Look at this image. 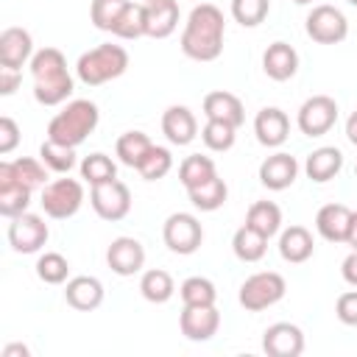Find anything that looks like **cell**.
Masks as SVG:
<instances>
[{
  "label": "cell",
  "mask_w": 357,
  "mask_h": 357,
  "mask_svg": "<svg viewBox=\"0 0 357 357\" xmlns=\"http://www.w3.org/2000/svg\"><path fill=\"white\" fill-rule=\"evenodd\" d=\"M226 20L215 3H198L184 22L181 31V50L192 61H215L223 53Z\"/></svg>",
  "instance_id": "cell-1"
},
{
  "label": "cell",
  "mask_w": 357,
  "mask_h": 357,
  "mask_svg": "<svg viewBox=\"0 0 357 357\" xmlns=\"http://www.w3.org/2000/svg\"><path fill=\"white\" fill-rule=\"evenodd\" d=\"M33 78V98L42 106H61L73 95V75L67 70V59L59 47H42L28 61Z\"/></svg>",
  "instance_id": "cell-2"
},
{
  "label": "cell",
  "mask_w": 357,
  "mask_h": 357,
  "mask_svg": "<svg viewBox=\"0 0 357 357\" xmlns=\"http://www.w3.org/2000/svg\"><path fill=\"white\" fill-rule=\"evenodd\" d=\"M98 120H100L98 106L86 98H75L61 112L53 114V120L47 123V139L78 148L98 128Z\"/></svg>",
  "instance_id": "cell-3"
},
{
  "label": "cell",
  "mask_w": 357,
  "mask_h": 357,
  "mask_svg": "<svg viewBox=\"0 0 357 357\" xmlns=\"http://www.w3.org/2000/svg\"><path fill=\"white\" fill-rule=\"evenodd\" d=\"M126 70H128V50L123 45H112V42H103V45L81 53L75 61V75L86 86L109 84V81L120 78Z\"/></svg>",
  "instance_id": "cell-4"
},
{
  "label": "cell",
  "mask_w": 357,
  "mask_h": 357,
  "mask_svg": "<svg viewBox=\"0 0 357 357\" xmlns=\"http://www.w3.org/2000/svg\"><path fill=\"white\" fill-rule=\"evenodd\" d=\"M284 293H287V282H284L282 273H276V271H259V273H251L240 284L237 301L248 312H262V310L273 307L276 301H282Z\"/></svg>",
  "instance_id": "cell-5"
},
{
  "label": "cell",
  "mask_w": 357,
  "mask_h": 357,
  "mask_svg": "<svg viewBox=\"0 0 357 357\" xmlns=\"http://www.w3.org/2000/svg\"><path fill=\"white\" fill-rule=\"evenodd\" d=\"M42 209L53 220L73 218L84 204V184L78 178H56L42 187Z\"/></svg>",
  "instance_id": "cell-6"
},
{
  "label": "cell",
  "mask_w": 357,
  "mask_h": 357,
  "mask_svg": "<svg viewBox=\"0 0 357 357\" xmlns=\"http://www.w3.org/2000/svg\"><path fill=\"white\" fill-rule=\"evenodd\" d=\"M162 240L173 254H195L204 243V226L195 215L190 212H173L167 215V220L162 223Z\"/></svg>",
  "instance_id": "cell-7"
},
{
  "label": "cell",
  "mask_w": 357,
  "mask_h": 357,
  "mask_svg": "<svg viewBox=\"0 0 357 357\" xmlns=\"http://www.w3.org/2000/svg\"><path fill=\"white\" fill-rule=\"evenodd\" d=\"M304 28H307V36L318 45H337L349 36V20L340 8L329 6V3H321V6H312V11L307 14L304 20Z\"/></svg>",
  "instance_id": "cell-8"
},
{
  "label": "cell",
  "mask_w": 357,
  "mask_h": 357,
  "mask_svg": "<svg viewBox=\"0 0 357 357\" xmlns=\"http://www.w3.org/2000/svg\"><path fill=\"white\" fill-rule=\"evenodd\" d=\"M337 123V103L329 95H312L298 106L296 126L304 137H324Z\"/></svg>",
  "instance_id": "cell-9"
},
{
  "label": "cell",
  "mask_w": 357,
  "mask_h": 357,
  "mask_svg": "<svg viewBox=\"0 0 357 357\" xmlns=\"http://www.w3.org/2000/svg\"><path fill=\"white\" fill-rule=\"evenodd\" d=\"M89 204H92L98 218L114 223V220H123L131 212V190H128L126 181L112 178V181L95 184L89 190Z\"/></svg>",
  "instance_id": "cell-10"
},
{
  "label": "cell",
  "mask_w": 357,
  "mask_h": 357,
  "mask_svg": "<svg viewBox=\"0 0 357 357\" xmlns=\"http://www.w3.org/2000/svg\"><path fill=\"white\" fill-rule=\"evenodd\" d=\"M47 237H50V229H47L42 215L22 212L17 218H8V245L17 254H36V251H42Z\"/></svg>",
  "instance_id": "cell-11"
},
{
  "label": "cell",
  "mask_w": 357,
  "mask_h": 357,
  "mask_svg": "<svg viewBox=\"0 0 357 357\" xmlns=\"http://www.w3.org/2000/svg\"><path fill=\"white\" fill-rule=\"evenodd\" d=\"M178 329L192 343H206L220 329V312L215 304H184L178 315Z\"/></svg>",
  "instance_id": "cell-12"
},
{
  "label": "cell",
  "mask_w": 357,
  "mask_h": 357,
  "mask_svg": "<svg viewBox=\"0 0 357 357\" xmlns=\"http://www.w3.org/2000/svg\"><path fill=\"white\" fill-rule=\"evenodd\" d=\"M262 351L268 357H298L304 351V332L290 321H276L262 332Z\"/></svg>",
  "instance_id": "cell-13"
},
{
  "label": "cell",
  "mask_w": 357,
  "mask_h": 357,
  "mask_svg": "<svg viewBox=\"0 0 357 357\" xmlns=\"http://www.w3.org/2000/svg\"><path fill=\"white\" fill-rule=\"evenodd\" d=\"M106 265L117 276H134L145 265V248L137 237H114L106 248Z\"/></svg>",
  "instance_id": "cell-14"
},
{
  "label": "cell",
  "mask_w": 357,
  "mask_h": 357,
  "mask_svg": "<svg viewBox=\"0 0 357 357\" xmlns=\"http://www.w3.org/2000/svg\"><path fill=\"white\" fill-rule=\"evenodd\" d=\"M296 178H298V159L293 153L276 151V153L265 156L259 165V181H262V187H268L273 192L293 187Z\"/></svg>",
  "instance_id": "cell-15"
},
{
  "label": "cell",
  "mask_w": 357,
  "mask_h": 357,
  "mask_svg": "<svg viewBox=\"0 0 357 357\" xmlns=\"http://www.w3.org/2000/svg\"><path fill=\"white\" fill-rule=\"evenodd\" d=\"M254 134H257V142L259 145L279 148L290 137V120H287V114L279 106H265L254 117Z\"/></svg>",
  "instance_id": "cell-16"
},
{
  "label": "cell",
  "mask_w": 357,
  "mask_h": 357,
  "mask_svg": "<svg viewBox=\"0 0 357 357\" xmlns=\"http://www.w3.org/2000/svg\"><path fill=\"white\" fill-rule=\"evenodd\" d=\"M162 134L167 137L170 145H178V148L190 145L198 137V120L187 106L173 103L162 112Z\"/></svg>",
  "instance_id": "cell-17"
},
{
  "label": "cell",
  "mask_w": 357,
  "mask_h": 357,
  "mask_svg": "<svg viewBox=\"0 0 357 357\" xmlns=\"http://www.w3.org/2000/svg\"><path fill=\"white\" fill-rule=\"evenodd\" d=\"M103 284L98 276H73L64 284V301L78 312H92L103 304Z\"/></svg>",
  "instance_id": "cell-18"
},
{
  "label": "cell",
  "mask_w": 357,
  "mask_h": 357,
  "mask_svg": "<svg viewBox=\"0 0 357 357\" xmlns=\"http://www.w3.org/2000/svg\"><path fill=\"white\" fill-rule=\"evenodd\" d=\"M33 59V39L25 28L11 25L0 33V67L20 70L25 61Z\"/></svg>",
  "instance_id": "cell-19"
},
{
  "label": "cell",
  "mask_w": 357,
  "mask_h": 357,
  "mask_svg": "<svg viewBox=\"0 0 357 357\" xmlns=\"http://www.w3.org/2000/svg\"><path fill=\"white\" fill-rule=\"evenodd\" d=\"M262 70L271 81H290L298 73V53L287 42H271L262 53Z\"/></svg>",
  "instance_id": "cell-20"
},
{
  "label": "cell",
  "mask_w": 357,
  "mask_h": 357,
  "mask_svg": "<svg viewBox=\"0 0 357 357\" xmlns=\"http://www.w3.org/2000/svg\"><path fill=\"white\" fill-rule=\"evenodd\" d=\"M204 117L206 120H223V123H231L234 128H240L245 123V109H243V100L226 89H215V92H206L204 95Z\"/></svg>",
  "instance_id": "cell-21"
},
{
  "label": "cell",
  "mask_w": 357,
  "mask_h": 357,
  "mask_svg": "<svg viewBox=\"0 0 357 357\" xmlns=\"http://www.w3.org/2000/svg\"><path fill=\"white\" fill-rule=\"evenodd\" d=\"M176 28H178L176 0H145V36L167 39Z\"/></svg>",
  "instance_id": "cell-22"
},
{
  "label": "cell",
  "mask_w": 357,
  "mask_h": 357,
  "mask_svg": "<svg viewBox=\"0 0 357 357\" xmlns=\"http://www.w3.org/2000/svg\"><path fill=\"white\" fill-rule=\"evenodd\" d=\"M340 167H343V153H340V148H335V145H321V148H315L312 153H307V162H304V173H307V178L315 181V184L332 181V178L340 173Z\"/></svg>",
  "instance_id": "cell-23"
},
{
  "label": "cell",
  "mask_w": 357,
  "mask_h": 357,
  "mask_svg": "<svg viewBox=\"0 0 357 357\" xmlns=\"http://www.w3.org/2000/svg\"><path fill=\"white\" fill-rule=\"evenodd\" d=\"M315 240L307 226H287L279 231V257L290 265H301L312 257Z\"/></svg>",
  "instance_id": "cell-24"
},
{
  "label": "cell",
  "mask_w": 357,
  "mask_h": 357,
  "mask_svg": "<svg viewBox=\"0 0 357 357\" xmlns=\"http://www.w3.org/2000/svg\"><path fill=\"white\" fill-rule=\"evenodd\" d=\"M349 223H351V209L346 204H326L315 215V229L329 243H346Z\"/></svg>",
  "instance_id": "cell-25"
},
{
  "label": "cell",
  "mask_w": 357,
  "mask_h": 357,
  "mask_svg": "<svg viewBox=\"0 0 357 357\" xmlns=\"http://www.w3.org/2000/svg\"><path fill=\"white\" fill-rule=\"evenodd\" d=\"M151 148H153V142H151V137H148L145 131H126V134H120L117 142H114L117 159H120L126 167H134V170L142 165V159L148 156Z\"/></svg>",
  "instance_id": "cell-26"
},
{
  "label": "cell",
  "mask_w": 357,
  "mask_h": 357,
  "mask_svg": "<svg viewBox=\"0 0 357 357\" xmlns=\"http://www.w3.org/2000/svg\"><path fill=\"white\" fill-rule=\"evenodd\" d=\"M187 198H190V204H192L195 209H201V212H215V209H220V206L226 204L229 187H226V181H223L220 176H212L209 181H204V184H198V187H190V190H187Z\"/></svg>",
  "instance_id": "cell-27"
},
{
  "label": "cell",
  "mask_w": 357,
  "mask_h": 357,
  "mask_svg": "<svg viewBox=\"0 0 357 357\" xmlns=\"http://www.w3.org/2000/svg\"><path fill=\"white\" fill-rule=\"evenodd\" d=\"M231 251L240 262H259L268 251V237L251 229L248 223H243L231 237Z\"/></svg>",
  "instance_id": "cell-28"
},
{
  "label": "cell",
  "mask_w": 357,
  "mask_h": 357,
  "mask_svg": "<svg viewBox=\"0 0 357 357\" xmlns=\"http://www.w3.org/2000/svg\"><path fill=\"white\" fill-rule=\"evenodd\" d=\"M139 293L151 304H165V301L173 298L176 282H173V276L167 271L151 268V271H142V276H139Z\"/></svg>",
  "instance_id": "cell-29"
},
{
  "label": "cell",
  "mask_w": 357,
  "mask_h": 357,
  "mask_svg": "<svg viewBox=\"0 0 357 357\" xmlns=\"http://www.w3.org/2000/svg\"><path fill=\"white\" fill-rule=\"evenodd\" d=\"M245 223L271 240L273 234L282 231V209L273 201H254L245 212Z\"/></svg>",
  "instance_id": "cell-30"
},
{
  "label": "cell",
  "mask_w": 357,
  "mask_h": 357,
  "mask_svg": "<svg viewBox=\"0 0 357 357\" xmlns=\"http://www.w3.org/2000/svg\"><path fill=\"white\" fill-rule=\"evenodd\" d=\"M78 170H81V178H84L89 187L117 178V165H114V159H112V156H106V153H100V151H95V153L84 156V159H81V165H78Z\"/></svg>",
  "instance_id": "cell-31"
},
{
  "label": "cell",
  "mask_w": 357,
  "mask_h": 357,
  "mask_svg": "<svg viewBox=\"0 0 357 357\" xmlns=\"http://www.w3.org/2000/svg\"><path fill=\"white\" fill-rule=\"evenodd\" d=\"M212 176H218V170H215V162H212L209 156L190 153V156H184V162L178 165V181L184 184V190L198 187V184L209 181Z\"/></svg>",
  "instance_id": "cell-32"
},
{
  "label": "cell",
  "mask_w": 357,
  "mask_h": 357,
  "mask_svg": "<svg viewBox=\"0 0 357 357\" xmlns=\"http://www.w3.org/2000/svg\"><path fill=\"white\" fill-rule=\"evenodd\" d=\"M8 167H11L14 181H20V184H25V187H31V190L47 184V165H45L42 159H36V156H20V159H11Z\"/></svg>",
  "instance_id": "cell-33"
},
{
  "label": "cell",
  "mask_w": 357,
  "mask_h": 357,
  "mask_svg": "<svg viewBox=\"0 0 357 357\" xmlns=\"http://www.w3.org/2000/svg\"><path fill=\"white\" fill-rule=\"evenodd\" d=\"M109 33H114L117 39H139V36H145V3L131 0Z\"/></svg>",
  "instance_id": "cell-34"
},
{
  "label": "cell",
  "mask_w": 357,
  "mask_h": 357,
  "mask_svg": "<svg viewBox=\"0 0 357 357\" xmlns=\"http://www.w3.org/2000/svg\"><path fill=\"white\" fill-rule=\"evenodd\" d=\"M39 159L47 165L50 173H70L75 167V148L70 145H61V142H53V139H45L39 145Z\"/></svg>",
  "instance_id": "cell-35"
},
{
  "label": "cell",
  "mask_w": 357,
  "mask_h": 357,
  "mask_svg": "<svg viewBox=\"0 0 357 357\" xmlns=\"http://www.w3.org/2000/svg\"><path fill=\"white\" fill-rule=\"evenodd\" d=\"M36 276L45 282V284H64L67 276H70V262L64 254L59 251H45L39 254L36 259Z\"/></svg>",
  "instance_id": "cell-36"
},
{
  "label": "cell",
  "mask_w": 357,
  "mask_h": 357,
  "mask_svg": "<svg viewBox=\"0 0 357 357\" xmlns=\"http://www.w3.org/2000/svg\"><path fill=\"white\" fill-rule=\"evenodd\" d=\"M201 139H204V145H206L209 151L223 153V151H229V148L234 145L237 128H234L231 123H223V120H206L204 128H201Z\"/></svg>",
  "instance_id": "cell-37"
},
{
  "label": "cell",
  "mask_w": 357,
  "mask_h": 357,
  "mask_svg": "<svg viewBox=\"0 0 357 357\" xmlns=\"http://www.w3.org/2000/svg\"><path fill=\"white\" fill-rule=\"evenodd\" d=\"M137 170H139V176H142L145 181H159V178H165V176L173 170V153H170V148L153 145Z\"/></svg>",
  "instance_id": "cell-38"
},
{
  "label": "cell",
  "mask_w": 357,
  "mask_h": 357,
  "mask_svg": "<svg viewBox=\"0 0 357 357\" xmlns=\"http://www.w3.org/2000/svg\"><path fill=\"white\" fill-rule=\"evenodd\" d=\"M178 296L184 304H215L218 301L215 282L206 276H187L178 287Z\"/></svg>",
  "instance_id": "cell-39"
},
{
  "label": "cell",
  "mask_w": 357,
  "mask_h": 357,
  "mask_svg": "<svg viewBox=\"0 0 357 357\" xmlns=\"http://www.w3.org/2000/svg\"><path fill=\"white\" fill-rule=\"evenodd\" d=\"M128 3H131V0H92V6H89V20H92V25H95L98 31H112Z\"/></svg>",
  "instance_id": "cell-40"
},
{
  "label": "cell",
  "mask_w": 357,
  "mask_h": 357,
  "mask_svg": "<svg viewBox=\"0 0 357 357\" xmlns=\"http://www.w3.org/2000/svg\"><path fill=\"white\" fill-rule=\"evenodd\" d=\"M271 0H231V17L243 28H257L259 22H265Z\"/></svg>",
  "instance_id": "cell-41"
},
{
  "label": "cell",
  "mask_w": 357,
  "mask_h": 357,
  "mask_svg": "<svg viewBox=\"0 0 357 357\" xmlns=\"http://www.w3.org/2000/svg\"><path fill=\"white\" fill-rule=\"evenodd\" d=\"M31 187L25 184H11V187H3L0 190V215L3 218H17L22 212H28L31 206Z\"/></svg>",
  "instance_id": "cell-42"
},
{
  "label": "cell",
  "mask_w": 357,
  "mask_h": 357,
  "mask_svg": "<svg viewBox=\"0 0 357 357\" xmlns=\"http://www.w3.org/2000/svg\"><path fill=\"white\" fill-rule=\"evenodd\" d=\"M335 315L346 326H357V290H346L335 301Z\"/></svg>",
  "instance_id": "cell-43"
},
{
  "label": "cell",
  "mask_w": 357,
  "mask_h": 357,
  "mask_svg": "<svg viewBox=\"0 0 357 357\" xmlns=\"http://www.w3.org/2000/svg\"><path fill=\"white\" fill-rule=\"evenodd\" d=\"M17 142H20V126L6 114V117H0V153L6 156V153H11L14 148H17Z\"/></svg>",
  "instance_id": "cell-44"
},
{
  "label": "cell",
  "mask_w": 357,
  "mask_h": 357,
  "mask_svg": "<svg viewBox=\"0 0 357 357\" xmlns=\"http://www.w3.org/2000/svg\"><path fill=\"white\" fill-rule=\"evenodd\" d=\"M20 84H22V75H20V70H11V67H0V95H14Z\"/></svg>",
  "instance_id": "cell-45"
},
{
  "label": "cell",
  "mask_w": 357,
  "mask_h": 357,
  "mask_svg": "<svg viewBox=\"0 0 357 357\" xmlns=\"http://www.w3.org/2000/svg\"><path fill=\"white\" fill-rule=\"evenodd\" d=\"M340 273L351 287H357V248H351V254L340 262Z\"/></svg>",
  "instance_id": "cell-46"
},
{
  "label": "cell",
  "mask_w": 357,
  "mask_h": 357,
  "mask_svg": "<svg viewBox=\"0 0 357 357\" xmlns=\"http://www.w3.org/2000/svg\"><path fill=\"white\" fill-rule=\"evenodd\" d=\"M3 357H31V351H28V346H22V343H8V346L3 349Z\"/></svg>",
  "instance_id": "cell-47"
},
{
  "label": "cell",
  "mask_w": 357,
  "mask_h": 357,
  "mask_svg": "<svg viewBox=\"0 0 357 357\" xmlns=\"http://www.w3.org/2000/svg\"><path fill=\"white\" fill-rule=\"evenodd\" d=\"M346 137H349L351 145H357V112H351L349 120H346Z\"/></svg>",
  "instance_id": "cell-48"
},
{
  "label": "cell",
  "mask_w": 357,
  "mask_h": 357,
  "mask_svg": "<svg viewBox=\"0 0 357 357\" xmlns=\"http://www.w3.org/2000/svg\"><path fill=\"white\" fill-rule=\"evenodd\" d=\"M346 245L357 248V209H351V223H349V234H346Z\"/></svg>",
  "instance_id": "cell-49"
},
{
  "label": "cell",
  "mask_w": 357,
  "mask_h": 357,
  "mask_svg": "<svg viewBox=\"0 0 357 357\" xmlns=\"http://www.w3.org/2000/svg\"><path fill=\"white\" fill-rule=\"evenodd\" d=\"M293 3H298V6H307V3H312V0H293Z\"/></svg>",
  "instance_id": "cell-50"
},
{
  "label": "cell",
  "mask_w": 357,
  "mask_h": 357,
  "mask_svg": "<svg viewBox=\"0 0 357 357\" xmlns=\"http://www.w3.org/2000/svg\"><path fill=\"white\" fill-rule=\"evenodd\" d=\"M349 3H351V6H354V8H357V0H349Z\"/></svg>",
  "instance_id": "cell-51"
},
{
  "label": "cell",
  "mask_w": 357,
  "mask_h": 357,
  "mask_svg": "<svg viewBox=\"0 0 357 357\" xmlns=\"http://www.w3.org/2000/svg\"><path fill=\"white\" fill-rule=\"evenodd\" d=\"M354 176H357V165H354Z\"/></svg>",
  "instance_id": "cell-52"
}]
</instances>
